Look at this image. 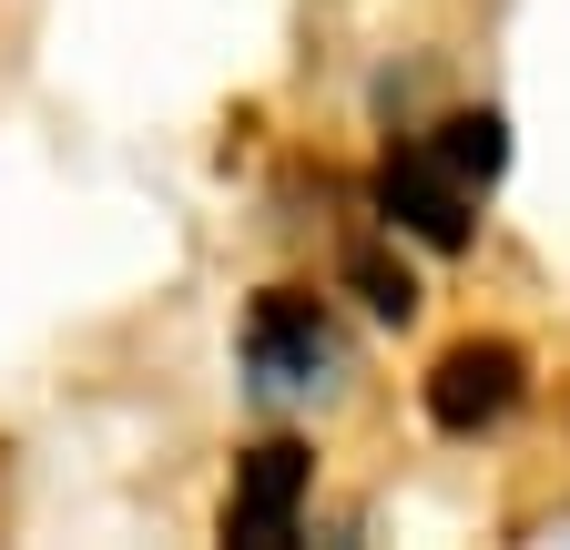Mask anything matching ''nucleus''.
I'll use <instances>...</instances> for the list:
<instances>
[{
	"instance_id": "1",
	"label": "nucleus",
	"mask_w": 570,
	"mask_h": 550,
	"mask_svg": "<svg viewBox=\"0 0 570 550\" xmlns=\"http://www.w3.org/2000/svg\"><path fill=\"white\" fill-rule=\"evenodd\" d=\"M346 377V347H336V326L306 286H265L245 306V387L255 397H316Z\"/></svg>"
},
{
	"instance_id": "3",
	"label": "nucleus",
	"mask_w": 570,
	"mask_h": 550,
	"mask_svg": "<svg viewBox=\"0 0 570 550\" xmlns=\"http://www.w3.org/2000/svg\"><path fill=\"white\" fill-rule=\"evenodd\" d=\"M377 215H387L397 235H417L428 255H469V235H479L469 184H459L439 154H417V144H397V154L377 164Z\"/></svg>"
},
{
	"instance_id": "6",
	"label": "nucleus",
	"mask_w": 570,
	"mask_h": 550,
	"mask_svg": "<svg viewBox=\"0 0 570 550\" xmlns=\"http://www.w3.org/2000/svg\"><path fill=\"white\" fill-rule=\"evenodd\" d=\"M428 154H439V164L479 194V184H499V164H510V122H499V112H449Z\"/></svg>"
},
{
	"instance_id": "2",
	"label": "nucleus",
	"mask_w": 570,
	"mask_h": 550,
	"mask_svg": "<svg viewBox=\"0 0 570 550\" xmlns=\"http://www.w3.org/2000/svg\"><path fill=\"white\" fill-rule=\"evenodd\" d=\"M530 387V357L510 347V336H459V347H439V367H428V429L449 439H479L520 407Z\"/></svg>"
},
{
	"instance_id": "4",
	"label": "nucleus",
	"mask_w": 570,
	"mask_h": 550,
	"mask_svg": "<svg viewBox=\"0 0 570 550\" xmlns=\"http://www.w3.org/2000/svg\"><path fill=\"white\" fill-rule=\"evenodd\" d=\"M316 490V449L306 439H265L235 459V500H225V540L235 550H275V540H296V510Z\"/></svg>"
},
{
	"instance_id": "5",
	"label": "nucleus",
	"mask_w": 570,
	"mask_h": 550,
	"mask_svg": "<svg viewBox=\"0 0 570 550\" xmlns=\"http://www.w3.org/2000/svg\"><path fill=\"white\" fill-rule=\"evenodd\" d=\"M336 286L367 306L377 326H407V316H417V275H407L387 245H346V255H336Z\"/></svg>"
}]
</instances>
